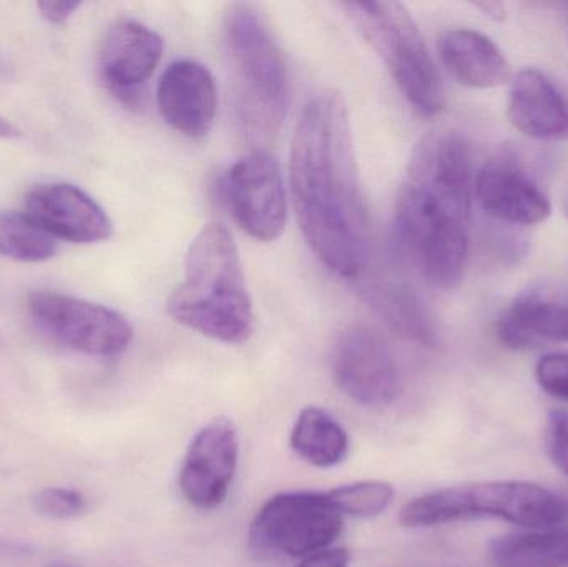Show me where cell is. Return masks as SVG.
<instances>
[{
    "label": "cell",
    "instance_id": "1",
    "mask_svg": "<svg viewBox=\"0 0 568 567\" xmlns=\"http://www.w3.org/2000/svg\"><path fill=\"white\" fill-rule=\"evenodd\" d=\"M301 232L334 275L356 280L371 263V225L346 100L324 90L304 107L290 153Z\"/></svg>",
    "mask_w": 568,
    "mask_h": 567
},
{
    "label": "cell",
    "instance_id": "2",
    "mask_svg": "<svg viewBox=\"0 0 568 567\" xmlns=\"http://www.w3.org/2000/svg\"><path fill=\"white\" fill-rule=\"evenodd\" d=\"M474 182L473 150L459 132L436 130L414 146L394 222L404 255L433 288L463 280Z\"/></svg>",
    "mask_w": 568,
    "mask_h": 567
},
{
    "label": "cell",
    "instance_id": "3",
    "mask_svg": "<svg viewBox=\"0 0 568 567\" xmlns=\"http://www.w3.org/2000/svg\"><path fill=\"white\" fill-rule=\"evenodd\" d=\"M185 328L226 345H242L255 332V312L239 246L222 223L200 230L185 259V276L166 303Z\"/></svg>",
    "mask_w": 568,
    "mask_h": 567
},
{
    "label": "cell",
    "instance_id": "4",
    "mask_svg": "<svg viewBox=\"0 0 568 567\" xmlns=\"http://www.w3.org/2000/svg\"><path fill=\"white\" fill-rule=\"evenodd\" d=\"M474 518H497L524 528L547 529L568 518L566 499L523 482L467 483L427 493L400 509L406 528H430Z\"/></svg>",
    "mask_w": 568,
    "mask_h": 567
},
{
    "label": "cell",
    "instance_id": "5",
    "mask_svg": "<svg viewBox=\"0 0 568 567\" xmlns=\"http://www.w3.org/2000/svg\"><path fill=\"white\" fill-rule=\"evenodd\" d=\"M225 40L243 120L256 135L275 133L290 102V73L282 47L265 17L248 3L230 7L225 16Z\"/></svg>",
    "mask_w": 568,
    "mask_h": 567
},
{
    "label": "cell",
    "instance_id": "6",
    "mask_svg": "<svg viewBox=\"0 0 568 567\" xmlns=\"http://www.w3.org/2000/svg\"><path fill=\"white\" fill-rule=\"evenodd\" d=\"M341 9L386 63L407 102L423 117L446 107L443 79L409 10L399 2H343Z\"/></svg>",
    "mask_w": 568,
    "mask_h": 567
},
{
    "label": "cell",
    "instance_id": "7",
    "mask_svg": "<svg viewBox=\"0 0 568 567\" xmlns=\"http://www.w3.org/2000/svg\"><path fill=\"white\" fill-rule=\"evenodd\" d=\"M343 526V515L327 493H280L256 515L252 543L272 555L304 559L326 551L339 538Z\"/></svg>",
    "mask_w": 568,
    "mask_h": 567
},
{
    "label": "cell",
    "instance_id": "8",
    "mask_svg": "<svg viewBox=\"0 0 568 567\" xmlns=\"http://www.w3.org/2000/svg\"><path fill=\"white\" fill-rule=\"evenodd\" d=\"M30 318L53 342L90 356H116L129 348L133 328L109 306L39 290L27 298Z\"/></svg>",
    "mask_w": 568,
    "mask_h": 567
},
{
    "label": "cell",
    "instance_id": "9",
    "mask_svg": "<svg viewBox=\"0 0 568 567\" xmlns=\"http://www.w3.org/2000/svg\"><path fill=\"white\" fill-rule=\"evenodd\" d=\"M223 196L235 222L258 242H275L286 225L282 166L266 150L246 153L226 173Z\"/></svg>",
    "mask_w": 568,
    "mask_h": 567
},
{
    "label": "cell",
    "instance_id": "10",
    "mask_svg": "<svg viewBox=\"0 0 568 567\" xmlns=\"http://www.w3.org/2000/svg\"><path fill=\"white\" fill-rule=\"evenodd\" d=\"M337 388L357 405L384 408L400 393V376L389 345L373 326H349L333 355Z\"/></svg>",
    "mask_w": 568,
    "mask_h": 567
},
{
    "label": "cell",
    "instance_id": "11",
    "mask_svg": "<svg viewBox=\"0 0 568 567\" xmlns=\"http://www.w3.org/2000/svg\"><path fill=\"white\" fill-rule=\"evenodd\" d=\"M240 459V438L235 423L215 418L203 426L190 443L179 475V488L189 505L212 512L225 503Z\"/></svg>",
    "mask_w": 568,
    "mask_h": 567
},
{
    "label": "cell",
    "instance_id": "12",
    "mask_svg": "<svg viewBox=\"0 0 568 567\" xmlns=\"http://www.w3.org/2000/svg\"><path fill=\"white\" fill-rule=\"evenodd\" d=\"M23 213L53 239L90 245L112 236V220L105 210L79 186L45 183L27 193Z\"/></svg>",
    "mask_w": 568,
    "mask_h": 567
},
{
    "label": "cell",
    "instance_id": "13",
    "mask_svg": "<svg viewBox=\"0 0 568 567\" xmlns=\"http://www.w3.org/2000/svg\"><path fill=\"white\" fill-rule=\"evenodd\" d=\"M474 195L487 215L507 225H539L552 213L549 196L513 156L489 160L476 175Z\"/></svg>",
    "mask_w": 568,
    "mask_h": 567
},
{
    "label": "cell",
    "instance_id": "14",
    "mask_svg": "<svg viewBox=\"0 0 568 567\" xmlns=\"http://www.w3.org/2000/svg\"><path fill=\"white\" fill-rule=\"evenodd\" d=\"M162 55L163 40L155 30L136 20H120L110 27L100 47V77L123 102L132 103Z\"/></svg>",
    "mask_w": 568,
    "mask_h": 567
},
{
    "label": "cell",
    "instance_id": "15",
    "mask_svg": "<svg viewBox=\"0 0 568 567\" xmlns=\"http://www.w3.org/2000/svg\"><path fill=\"white\" fill-rule=\"evenodd\" d=\"M156 102L173 130L190 139H202L215 123L219 90L205 65L193 60H179L160 79Z\"/></svg>",
    "mask_w": 568,
    "mask_h": 567
},
{
    "label": "cell",
    "instance_id": "16",
    "mask_svg": "<svg viewBox=\"0 0 568 567\" xmlns=\"http://www.w3.org/2000/svg\"><path fill=\"white\" fill-rule=\"evenodd\" d=\"M507 117L514 129L536 140L568 136V100L537 69H524L510 80Z\"/></svg>",
    "mask_w": 568,
    "mask_h": 567
},
{
    "label": "cell",
    "instance_id": "17",
    "mask_svg": "<svg viewBox=\"0 0 568 567\" xmlns=\"http://www.w3.org/2000/svg\"><path fill=\"white\" fill-rule=\"evenodd\" d=\"M356 280L363 298L390 328L420 345H436L433 316L406 280L386 270L376 272L371 265Z\"/></svg>",
    "mask_w": 568,
    "mask_h": 567
},
{
    "label": "cell",
    "instance_id": "18",
    "mask_svg": "<svg viewBox=\"0 0 568 567\" xmlns=\"http://www.w3.org/2000/svg\"><path fill=\"white\" fill-rule=\"evenodd\" d=\"M439 57L449 75L470 89H496L513 80L503 50L477 30H447L439 40Z\"/></svg>",
    "mask_w": 568,
    "mask_h": 567
},
{
    "label": "cell",
    "instance_id": "19",
    "mask_svg": "<svg viewBox=\"0 0 568 567\" xmlns=\"http://www.w3.org/2000/svg\"><path fill=\"white\" fill-rule=\"evenodd\" d=\"M497 338L513 350L568 343V303L546 293H526L500 316Z\"/></svg>",
    "mask_w": 568,
    "mask_h": 567
},
{
    "label": "cell",
    "instance_id": "20",
    "mask_svg": "<svg viewBox=\"0 0 568 567\" xmlns=\"http://www.w3.org/2000/svg\"><path fill=\"white\" fill-rule=\"evenodd\" d=\"M291 448L316 468H334L349 455V436L326 409L307 406L297 416L291 432Z\"/></svg>",
    "mask_w": 568,
    "mask_h": 567
},
{
    "label": "cell",
    "instance_id": "21",
    "mask_svg": "<svg viewBox=\"0 0 568 567\" xmlns=\"http://www.w3.org/2000/svg\"><path fill=\"white\" fill-rule=\"evenodd\" d=\"M489 555L496 567H568V529L503 536Z\"/></svg>",
    "mask_w": 568,
    "mask_h": 567
},
{
    "label": "cell",
    "instance_id": "22",
    "mask_svg": "<svg viewBox=\"0 0 568 567\" xmlns=\"http://www.w3.org/2000/svg\"><path fill=\"white\" fill-rule=\"evenodd\" d=\"M59 250V240L27 213L0 212V256L22 263H43Z\"/></svg>",
    "mask_w": 568,
    "mask_h": 567
},
{
    "label": "cell",
    "instance_id": "23",
    "mask_svg": "<svg viewBox=\"0 0 568 567\" xmlns=\"http://www.w3.org/2000/svg\"><path fill=\"white\" fill-rule=\"evenodd\" d=\"M326 493L341 515L357 519L383 515L394 498L393 485L386 482L353 483Z\"/></svg>",
    "mask_w": 568,
    "mask_h": 567
},
{
    "label": "cell",
    "instance_id": "24",
    "mask_svg": "<svg viewBox=\"0 0 568 567\" xmlns=\"http://www.w3.org/2000/svg\"><path fill=\"white\" fill-rule=\"evenodd\" d=\"M32 508L43 518L67 522L82 516L89 509V502L75 489L45 488L33 496Z\"/></svg>",
    "mask_w": 568,
    "mask_h": 567
},
{
    "label": "cell",
    "instance_id": "25",
    "mask_svg": "<svg viewBox=\"0 0 568 567\" xmlns=\"http://www.w3.org/2000/svg\"><path fill=\"white\" fill-rule=\"evenodd\" d=\"M536 378L544 392L568 402V352L552 353L540 358Z\"/></svg>",
    "mask_w": 568,
    "mask_h": 567
},
{
    "label": "cell",
    "instance_id": "26",
    "mask_svg": "<svg viewBox=\"0 0 568 567\" xmlns=\"http://www.w3.org/2000/svg\"><path fill=\"white\" fill-rule=\"evenodd\" d=\"M547 449L554 465L568 476V413L556 409L547 425Z\"/></svg>",
    "mask_w": 568,
    "mask_h": 567
},
{
    "label": "cell",
    "instance_id": "27",
    "mask_svg": "<svg viewBox=\"0 0 568 567\" xmlns=\"http://www.w3.org/2000/svg\"><path fill=\"white\" fill-rule=\"evenodd\" d=\"M40 16L49 23H65L77 10L80 9V2H72V0H43L37 3Z\"/></svg>",
    "mask_w": 568,
    "mask_h": 567
},
{
    "label": "cell",
    "instance_id": "28",
    "mask_svg": "<svg viewBox=\"0 0 568 567\" xmlns=\"http://www.w3.org/2000/svg\"><path fill=\"white\" fill-rule=\"evenodd\" d=\"M349 559L347 549H326V551L307 556L297 567H349Z\"/></svg>",
    "mask_w": 568,
    "mask_h": 567
},
{
    "label": "cell",
    "instance_id": "29",
    "mask_svg": "<svg viewBox=\"0 0 568 567\" xmlns=\"http://www.w3.org/2000/svg\"><path fill=\"white\" fill-rule=\"evenodd\" d=\"M32 555V546L27 545V543L0 538V565L23 561V559H29Z\"/></svg>",
    "mask_w": 568,
    "mask_h": 567
},
{
    "label": "cell",
    "instance_id": "30",
    "mask_svg": "<svg viewBox=\"0 0 568 567\" xmlns=\"http://www.w3.org/2000/svg\"><path fill=\"white\" fill-rule=\"evenodd\" d=\"M477 9L483 10L487 17L494 20L506 19V6L500 2H477Z\"/></svg>",
    "mask_w": 568,
    "mask_h": 567
},
{
    "label": "cell",
    "instance_id": "31",
    "mask_svg": "<svg viewBox=\"0 0 568 567\" xmlns=\"http://www.w3.org/2000/svg\"><path fill=\"white\" fill-rule=\"evenodd\" d=\"M19 135L20 132L17 126L0 117V139H16Z\"/></svg>",
    "mask_w": 568,
    "mask_h": 567
},
{
    "label": "cell",
    "instance_id": "32",
    "mask_svg": "<svg viewBox=\"0 0 568 567\" xmlns=\"http://www.w3.org/2000/svg\"><path fill=\"white\" fill-rule=\"evenodd\" d=\"M47 567H75V566H70V565H50V566H47Z\"/></svg>",
    "mask_w": 568,
    "mask_h": 567
},
{
    "label": "cell",
    "instance_id": "33",
    "mask_svg": "<svg viewBox=\"0 0 568 567\" xmlns=\"http://www.w3.org/2000/svg\"><path fill=\"white\" fill-rule=\"evenodd\" d=\"M0 345H2V338H0Z\"/></svg>",
    "mask_w": 568,
    "mask_h": 567
}]
</instances>
